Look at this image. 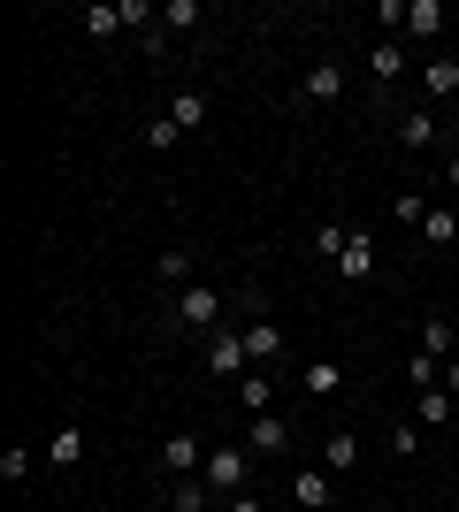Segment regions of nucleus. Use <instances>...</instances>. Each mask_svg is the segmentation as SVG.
Wrapping results in <instances>:
<instances>
[{
    "label": "nucleus",
    "mask_w": 459,
    "mask_h": 512,
    "mask_svg": "<svg viewBox=\"0 0 459 512\" xmlns=\"http://www.w3.org/2000/svg\"><path fill=\"white\" fill-rule=\"evenodd\" d=\"M199 482H207L222 505L245 497V482H253V451H245V444H215V451H207V467H199Z\"/></svg>",
    "instance_id": "f257e3e1"
},
{
    "label": "nucleus",
    "mask_w": 459,
    "mask_h": 512,
    "mask_svg": "<svg viewBox=\"0 0 459 512\" xmlns=\"http://www.w3.org/2000/svg\"><path fill=\"white\" fill-rule=\"evenodd\" d=\"M421 92H429V100H459V54L421 62Z\"/></svg>",
    "instance_id": "6e6552de"
},
{
    "label": "nucleus",
    "mask_w": 459,
    "mask_h": 512,
    "mask_svg": "<svg viewBox=\"0 0 459 512\" xmlns=\"http://www.w3.org/2000/svg\"><path fill=\"white\" fill-rule=\"evenodd\" d=\"M153 276L169 283V291H192V253H184V245H169V253L153 260Z\"/></svg>",
    "instance_id": "2eb2a0df"
},
{
    "label": "nucleus",
    "mask_w": 459,
    "mask_h": 512,
    "mask_svg": "<svg viewBox=\"0 0 459 512\" xmlns=\"http://www.w3.org/2000/svg\"><path fill=\"white\" fill-rule=\"evenodd\" d=\"M176 138H184V130H176V123H169V115H161V123H146V146H153V153H169V146H176Z\"/></svg>",
    "instance_id": "c85d7f7f"
},
{
    "label": "nucleus",
    "mask_w": 459,
    "mask_h": 512,
    "mask_svg": "<svg viewBox=\"0 0 459 512\" xmlns=\"http://www.w3.org/2000/svg\"><path fill=\"white\" fill-rule=\"evenodd\" d=\"M368 77H375V85H398V77H406V46L375 39V46H368Z\"/></svg>",
    "instance_id": "1a4fd4ad"
},
{
    "label": "nucleus",
    "mask_w": 459,
    "mask_h": 512,
    "mask_svg": "<svg viewBox=\"0 0 459 512\" xmlns=\"http://www.w3.org/2000/svg\"><path fill=\"white\" fill-rule=\"evenodd\" d=\"M268 512H276V505H268Z\"/></svg>",
    "instance_id": "f704fd0d"
},
{
    "label": "nucleus",
    "mask_w": 459,
    "mask_h": 512,
    "mask_svg": "<svg viewBox=\"0 0 459 512\" xmlns=\"http://www.w3.org/2000/svg\"><path fill=\"white\" fill-rule=\"evenodd\" d=\"M391 451H398V459H414V451H421V421H398L391 428Z\"/></svg>",
    "instance_id": "cd10ccee"
},
{
    "label": "nucleus",
    "mask_w": 459,
    "mask_h": 512,
    "mask_svg": "<svg viewBox=\"0 0 459 512\" xmlns=\"http://www.w3.org/2000/svg\"><path fill=\"white\" fill-rule=\"evenodd\" d=\"M414 421H421V428H444V421H452V390H421Z\"/></svg>",
    "instance_id": "5701e85b"
},
{
    "label": "nucleus",
    "mask_w": 459,
    "mask_h": 512,
    "mask_svg": "<svg viewBox=\"0 0 459 512\" xmlns=\"http://www.w3.org/2000/svg\"><path fill=\"white\" fill-rule=\"evenodd\" d=\"M444 184H452V192H459V153H444Z\"/></svg>",
    "instance_id": "2f4dec72"
},
{
    "label": "nucleus",
    "mask_w": 459,
    "mask_h": 512,
    "mask_svg": "<svg viewBox=\"0 0 459 512\" xmlns=\"http://www.w3.org/2000/svg\"><path fill=\"white\" fill-rule=\"evenodd\" d=\"M284 444H291V421H284V413H253V421H245V451H253V459H276Z\"/></svg>",
    "instance_id": "20e7f679"
},
{
    "label": "nucleus",
    "mask_w": 459,
    "mask_h": 512,
    "mask_svg": "<svg viewBox=\"0 0 459 512\" xmlns=\"http://www.w3.org/2000/svg\"><path fill=\"white\" fill-rule=\"evenodd\" d=\"M85 39H115V31H123V8H115V0H100V8H85Z\"/></svg>",
    "instance_id": "aec40b11"
},
{
    "label": "nucleus",
    "mask_w": 459,
    "mask_h": 512,
    "mask_svg": "<svg viewBox=\"0 0 459 512\" xmlns=\"http://www.w3.org/2000/svg\"><path fill=\"white\" fill-rule=\"evenodd\" d=\"M31 467H39V459H31V451H0V482H23V474H31Z\"/></svg>",
    "instance_id": "bb28decb"
},
{
    "label": "nucleus",
    "mask_w": 459,
    "mask_h": 512,
    "mask_svg": "<svg viewBox=\"0 0 459 512\" xmlns=\"http://www.w3.org/2000/svg\"><path fill=\"white\" fill-rule=\"evenodd\" d=\"M437 138H444V130H437V115H429V107H414V115L398 123V146H414V153H429Z\"/></svg>",
    "instance_id": "ddd939ff"
},
{
    "label": "nucleus",
    "mask_w": 459,
    "mask_h": 512,
    "mask_svg": "<svg viewBox=\"0 0 459 512\" xmlns=\"http://www.w3.org/2000/svg\"><path fill=\"white\" fill-rule=\"evenodd\" d=\"M222 512H268V505H261V497H230Z\"/></svg>",
    "instance_id": "7c9ffc66"
},
{
    "label": "nucleus",
    "mask_w": 459,
    "mask_h": 512,
    "mask_svg": "<svg viewBox=\"0 0 459 512\" xmlns=\"http://www.w3.org/2000/svg\"><path fill=\"white\" fill-rule=\"evenodd\" d=\"M222 306H230V299H222L215 283H192V291H176L169 321H176V329H215V321H222Z\"/></svg>",
    "instance_id": "7ed1b4c3"
},
{
    "label": "nucleus",
    "mask_w": 459,
    "mask_h": 512,
    "mask_svg": "<svg viewBox=\"0 0 459 512\" xmlns=\"http://www.w3.org/2000/svg\"><path fill=\"white\" fill-rule=\"evenodd\" d=\"M421 237H429V245H452V237H459V214L452 207H429V214H421Z\"/></svg>",
    "instance_id": "b1692460"
},
{
    "label": "nucleus",
    "mask_w": 459,
    "mask_h": 512,
    "mask_svg": "<svg viewBox=\"0 0 459 512\" xmlns=\"http://www.w3.org/2000/svg\"><path fill=\"white\" fill-rule=\"evenodd\" d=\"M238 406L245 413H276V375H268V367H253V375L238 383Z\"/></svg>",
    "instance_id": "9b49d317"
},
{
    "label": "nucleus",
    "mask_w": 459,
    "mask_h": 512,
    "mask_svg": "<svg viewBox=\"0 0 459 512\" xmlns=\"http://www.w3.org/2000/svg\"><path fill=\"white\" fill-rule=\"evenodd\" d=\"M421 352H429V360H459V329H444V321H421Z\"/></svg>",
    "instance_id": "6ab92c4d"
},
{
    "label": "nucleus",
    "mask_w": 459,
    "mask_h": 512,
    "mask_svg": "<svg viewBox=\"0 0 459 512\" xmlns=\"http://www.w3.org/2000/svg\"><path fill=\"white\" fill-rule=\"evenodd\" d=\"M452 138H459V107H452Z\"/></svg>",
    "instance_id": "72a5a7b5"
},
{
    "label": "nucleus",
    "mask_w": 459,
    "mask_h": 512,
    "mask_svg": "<svg viewBox=\"0 0 459 512\" xmlns=\"http://www.w3.org/2000/svg\"><path fill=\"white\" fill-rule=\"evenodd\" d=\"M345 245H352V230H345V222H322V237H314V253H322L329 268H337V253H345Z\"/></svg>",
    "instance_id": "a878e982"
},
{
    "label": "nucleus",
    "mask_w": 459,
    "mask_h": 512,
    "mask_svg": "<svg viewBox=\"0 0 459 512\" xmlns=\"http://www.w3.org/2000/svg\"><path fill=\"white\" fill-rule=\"evenodd\" d=\"M421 214H429V199H414V192L391 199V222H414V230H421Z\"/></svg>",
    "instance_id": "c756f323"
},
{
    "label": "nucleus",
    "mask_w": 459,
    "mask_h": 512,
    "mask_svg": "<svg viewBox=\"0 0 459 512\" xmlns=\"http://www.w3.org/2000/svg\"><path fill=\"white\" fill-rule=\"evenodd\" d=\"M322 467L329 474H352V467H360V436H352V428H337V436L322 444Z\"/></svg>",
    "instance_id": "4468645a"
},
{
    "label": "nucleus",
    "mask_w": 459,
    "mask_h": 512,
    "mask_svg": "<svg viewBox=\"0 0 459 512\" xmlns=\"http://www.w3.org/2000/svg\"><path fill=\"white\" fill-rule=\"evenodd\" d=\"M161 31H199V8L192 0H161Z\"/></svg>",
    "instance_id": "393cba45"
},
{
    "label": "nucleus",
    "mask_w": 459,
    "mask_h": 512,
    "mask_svg": "<svg viewBox=\"0 0 459 512\" xmlns=\"http://www.w3.org/2000/svg\"><path fill=\"white\" fill-rule=\"evenodd\" d=\"M337 383H345V375H337V360H306V367H299V390H314V398H337Z\"/></svg>",
    "instance_id": "dca6fc26"
},
{
    "label": "nucleus",
    "mask_w": 459,
    "mask_h": 512,
    "mask_svg": "<svg viewBox=\"0 0 459 512\" xmlns=\"http://www.w3.org/2000/svg\"><path fill=\"white\" fill-rule=\"evenodd\" d=\"M207 367H215L222 383L238 390L253 375V352H245V329H207Z\"/></svg>",
    "instance_id": "f03ea898"
},
{
    "label": "nucleus",
    "mask_w": 459,
    "mask_h": 512,
    "mask_svg": "<svg viewBox=\"0 0 459 512\" xmlns=\"http://www.w3.org/2000/svg\"><path fill=\"white\" fill-rule=\"evenodd\" d=\"M291 497H299V512H329V505H337L329 467H299V474H291Z\"/></svg>",
    "instance_id": "39448f33"
},
{
    "label": "nucleus",
    "mask_w": 459,
    "mask_h": 512,
    "mask_svg": "<svg viewBox=\"0 0 459 512\" xmlns=\"http://www.w3.org/2000/svg\"><path fill=\"white\" fill-rule=\"evenodd\" d=\"M169 512H215V490L192 474V482H176V490H169Z\"/></svg>",
    "instance_id": "f3484780"
},
{
    "label": "nucleus",
    "mask_w": 459,
    "mask_h": 512,
    "mask_svg": "<svg viewBox=\"0 0 459 512\" xmlns=\"http://www.w3.org/2000/svg\"><path fill=\"white\" fill-rule=\"evenodd\" d=\"M169 123H176V130H199V123H207V92H176Z\"/></svg>",
    "instance_id": "4be33fe9"
},
{
    "label": "nucleus",
    "mask_w": 459,
    "mask_h": 512,
    "mask_svg": "<svg viewBox=\"0 0 459 512\" xmlns=\"http://www.w3.org/2000/svg\"><path fill=\"white\" fill-rule=\"evenodd\" d=\"M299 92H306V100H337V92H345V69H337V62H314V69H306V77H299Z\"/></svg>",
    "instance_id": "9d476101"
},
{
    "label": "nucleus",
    "mask_w": 459,
    "mask_h": 512,
    "mask_svg": "<svg viewBox=\"0 0 459 512\" xmlns=\"http://www.w3.org/2000/svg\"><path fill=\"white\" fill-rule=\"evenodd\" d=\"M161 467H169L176 482H192V474L207 467V451H199V436H192V428H176L169 444H161Z\"/></svg>",
    "instance_id": "423d86ee"
},
{
    "label": "nucleus",
    "mask_w": 459,
    "mask_h": 512,
    "mask_svg": "<svg viewBox=\"0 0 459 512\" xmlns=\"http://www.w3.org/2000/svg\"><path fill=\"white\" fill-rule=\"evenodd\" d=\"M406 31H414V39H437V31H444V8H437V0H406Z\"/></svg>",
    "instance_id": "a211bd4d"
},
{
    "label": "nucleus",
    "mask_w": 459,
    "mask_h": 512,
    "mask_svg": "<svg viewBox=\"0 0 459 512\" xmlns=\"http://www.w3.org/2000/svg\"><path fill=\"white\" fill-rule=\"evenodd\" d=\"M245 352H253V367L284 360V329H276V321H253V329H245Z\"/></svg>",
    "instance_id": "f8f14e48"
},
{
    "label": "nucleus",
    "mask_w": 459,
    "mask_h": 512,
    "mask_svg": "<svg viewBox=\"0 0 459 512\" xmlns=\"http://www.w3.org/2000/svg\"><path fill=\"white\" fill-rule=\"evenodd\" d=\"M337 276H345V283H368L375 276V237L368 230H352V245L337 253Z\"/></svg>",
    "instance_id": "0eeeda50"
},
{
    "label": "nucleus",
    "mask_w": 459,
    "mask_h": 512,
    "mask_svg": "<svg viewBox=\"0 0 459 512\" xmlns=\"http://www.w3.org/2000/svg\"><path fill=\"white\" fill-rule=\"evenodd\" d=\"M444 390H459V360H444Z\"/></svg>",
    "instance_id": "473e14b6"
},
{
    "label": "nucleus",
    "mask_w": 459,
    "mask_h": 512,
    "mask_svg": "<svg viewBox=\"0 0 459 512\" xmlns=\"http://www.w3.org/2000/svg\"><path fill=\"white\" fill-rule=\"evenodd\" d=\"M85 459V436L77 428H54V444H46V467H77Z\"/></svg>",
    "instance_id": "412c9836"
}]
</instances>
